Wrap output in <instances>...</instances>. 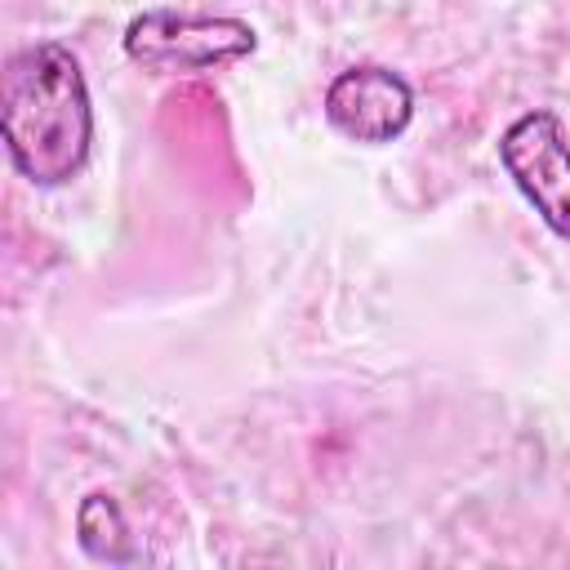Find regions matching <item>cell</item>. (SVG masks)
<instances>
[{
  "label": "cell",
  "instance_id": "cell-4",
  "mask_svg": "<svg viewBox=\"0 0 570 570\" xmlns=\"http://www.w3.org/2000/svg\"><path fill=\"white\" fill-rule=\"evenodd\" d=\"M325 120L334 134H343L347 142L361 147H387L396 142L410 120H414V89L401 71L379 67V62H356L347 71H338L325 85V102H321Z\"/></svg>",
  "mask_w": 570,
  "mask_h": 570
},
{
  "label": "cell",
  "instance_id": "cell-1",
  "mask_svg": "<svg viewBox=\"0 0 570 570\" xmlns=\"http://www.w3.org/2000/svg\"><path fill=\"white\" fill-rule=\"evenodd\" d=\"M0 134L31 187H67L94 151V102L80 58L62 40H31L0 71Z\"/></svg>",
  "mask_w": 570,
  "mask_h": 570
},
{
  "label": "cell",
  "instance_id": "cell-5",
  "mask_svg": "<svg viewBox=\"0 0 570 570\" xmlns=\"http://www.w3.org/2000/svg\"><path fill=\"white\" fill-rule=\"evenodd\" d=\"M76 543L89 561H102V566H129L138 561V548H134V534H129V521L116 503V494L107 490H89L76 508Z\"/></svg>",
  "mask_w": 570,
  "mask_h": 570
},
{
  "label": "cell",
  "instance_id": "cell-3",
  "mask_svg": "<svg viewBox=\"0 0 570 570\" xmlns=\"http://www.w3.org/2000/svg\"><path fill=\"white\" fill-rule=\"evenodd\" d=\"M499 165L543 227L570 240V138L557 111H521L499 134Z\"/></svg>",
  "mask_w": 570,
  "mask_h": 570
},
{
  "label": "cell",
  "instance_id": "cell-2",
  "mask_svg": "<svg viewBox=\"0 0 570 570\" xmlns=\"http://www.w3.org/2000/svg\"><path fill=\"white\" fill-rule=\"evenodd\" d=\"M125 58L156 76L218 71L258 49V31L232 13H187V9H142L125 22Z\"/></svg>",
  "mask_w": 570,
  "mask_h": 570
}]
</instances>
